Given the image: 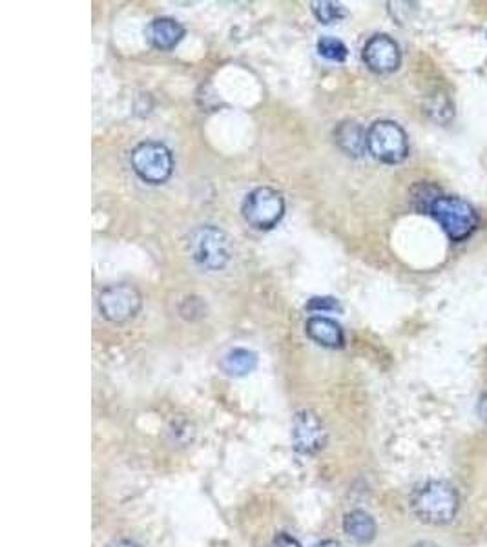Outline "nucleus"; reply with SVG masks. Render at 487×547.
Segmentation results:
<instances>
[{
	"mask_svg": "<svg viewBox=\"0 0 487 547\" xmlns=\"http://www.w3.org/2000/svg\"><path fill=\"white\" fill-rule=\"evenodd\" d=\"M429 214L438 221L451 241H465L478 227V214L462 198L436 196L429 207Z\"/></svg>",
	"mask_w": 487,
	"mask_h": 547,
	"instance_id": "2",
	"label": "nucleus"
},
{
	"mask_svg": "<svg viewBox=\"0 0 487 547\" xmlns=\"http://www.w3.org/2000/svg\"><path fill=\"white\" fill-rule=\"evenodd\" d=\"M307 310H341L338 299L334 298H312L309 303H307Z\"/></svg>",
	"mask_w": 487,
	"mask_h": 547,
	"instance_id": "17",
	"label": "nucleus"
},
{
	"mask_svg": "<svg viewBox=\"0 0 487 547\" xmlns=\"http://www.w3.org/2000/svg\"><path fill=\"white\" fill-rule=\"evenodd\" d=\"M274 547H301V545H299V542L294 536H290L287 532H279L274 538Z\"/></svg>",
	"mask_w": 487,
	"mask_h": 547,
	"instance_id": "18",
	"label": "nucleus"
},
{
	"mask_svg": "<svg viewBox=\"0 0 487 547\" xmlns=\"http://www.w3.org/2000/svg\"><path fill=\"white\" fill-rule=\"evenodd\" d=\"M327 429L312 410H299L292 420L294 449L301 454H316L327 445Z\"/></svg>",
	"mask_w": 487,
	"mask_h": 547,
	"instance_id": "8",
	"label": "nucleus"
},
{
	"mask_svg": "<svg viewBox=\"0 0 487 547\" xmlns=\"http://www.w3.org/2000/svg\"><path fill=\"white\" fill-rule=\"evenodd\" d=\"M130 161L134 172L150 185H161L168 181L174 172L172 152L156 141L137 145L130 156Z\"/></svg>",
	"mask_w": 487,
	"mask_h": 547,
	"instance_id": "5",
	"label": "nucleus"
},
{
	"mask_svg": "<svg viewBox=\"0 0 487 547\" xmlns=\"http://www.w3.org/2000/svg\"><path fill=\"white\" fill-rule=\"evenodd\" d=\"M241 212L250 227L258 230H270L285 214V199L278 190L261 187L247 196Z\"/></svg>",
	"mask_w": 487,
	"mask_h": 547,
	"instance_id": "6",
	"label": "nucleus"
},
{
	"mask_svg": "<svg viewBox=\"0 0 487 547\" xmlns=\"http://www.w3.org/2000/svg\"><path fill=\"white\" fill-rule=\"evenodd\" d=\"M143 307L141 292L128 283L110 285L99 296V309L105 319L112 323H127L134 319Z\"/></svg>",
	"mask_w": 487,
	"mask_h": 547,
	"instance_id": "7",
	"label": "nucleus"
},
{
	"mask_svg": "<svg viewBox=\"0 0 487 547\" xmlns=\"http://www.w3.org/2000/svg\"><path fill=\"white\" fill-rule=\"evenodd\" d=\"M334 141L347 156L352 157H360L367 148V134L354 121L341 123L334 132Z\"/></svg>",
	"mask_w": 487,
	"mask_h": 547,
	"instance_id": "12",
	"label": "nucleus"
},
{
	"mask_svg": "<svg viewBox=\"0 0 487 547\" xmlns=\"http://www.w3.org/2000/svg\"><path fill=\"white\" fill-rule=\"evenodd\" d=\"M108 547H141V545H137V543L132 542V540H117V542L110 543Z\"/></svg>",
	"mask_w": 487,
	"mask_h": 547,
	"instance_id": "20",
	"label": "nucleus"
},
{
	"mask_svg": "<svg viewBox=\"0 0 487 547\" xmlns=\"http://www.w3.org/2000/svg\"><path fill=\"white\" fill-rule=\"evenodd\" d=\"M305 332L312 341L327 349H340L343 347L345 341L340 323H336L330 318H321V316L310 318L305 325Z\"/></svg>",
	"mask_w": 487,
	"mask_h": 547,
	"instance_id": "11",
	"label": "nucleus"
},
{
	"mask_svg": "<svg viewBox=\"0 0 487 547\" xmlns=\"http://www.w3.org/2000/svg\"><path fill=\"white\" fill-rule=\"evenodd\" d=\"M147 35L154 48H157L161 52H168V50H174L181 43V39L185 37V28L176 19L161 17V19H156L148 26Z\"/></svg>",
	"mask_w": 487,
	"mask_h": 547,
	"instance_id": "10",
	"label": "nucleus"
},
{
	"mask_svg": "<svg viewBox=\"0 0 487 547\" xmlns=\"http://www.w3.org/2000/svg\"><path fill=\"white\" fill-rule=\"evenodd\" d=\"M367 150L385 165H398L409 154L407 134L394 121H376L367 130Z\"/></svg>",
	"mask_w": 487,
	"mask_h": 547,
	"instance_id": "4",
	"label": "nucleus"
},
{
	"mask_svg": "<svg viewBox=\"0 0 487 547\" xmlns=\"http://www.w3.org/2000/svg\"><path fill=\"white\" fill-rule=\"evenodd\" d=\"M187 250L196 265L205 270H221L232 258L228 236L216 227H198L187 238Z\"/></svg>",
	"mask_w": 487,
	"mask_h": 547,
	"instance_id": "3",
	"label": "nucleus"
},
{
	"mask_svg": "<svg viewBox=\"0 0 487 547\" xmlns=\"http://www.w3.org/2000/svg\"><path fill=\"white\" fill-rule=\"evenodd\" d=\"M258 367V356L247 349H234L221 360V369L228 376H245Z\"/></svg>",
	"mask_w": 487,
	"mask_h": 547,
	"instance_id": "14",
	"label": "nucleus"
},
{
	"mask_svg": "<svg viewBox=\"0 0 487 547\" xmlns=\"http://www.w3.org/2000/svg\"><path fill=\"white\" fill-rule=\"evenodd\" d=\"M363 61L374 74H392L401 63V54L392 37L380 34L367 41Z\"/></svg>",
	"mask_w": 487,
	"mask_h": 547,
	"instance_id": "9",
	"label": "nucleus"
},
{
	"mask_svg": "<svg viewBox=\"0 0 487 547\" xmlns=\"http://www.w3.org/2000/svg\"><path fill=\"white\" fill-rule=\"evenodd\" d=\"M314 547H343V545L340 542H336V540H323V542L316 543Z\"/></svg>",
	"mask_w": 487,
	"mask_h": 547,
	"instance_id": "21",
	"label": "nucleus"
},
{
	"mask_svg": "<svg viewBox=\"0 0 487 547\" xmlns=\"http://www.w3.org/2000/svg\"><path fill=\"white\" fill-rule=\"evenodd\" d=\"M478 414L482 416L483 421H487V394L482 396V400H480V403H478Z\"/></svg>",
	"mask_w": 487,
	"mask_h": 547,
	"instance_id": "19",
	"label": "nucleus"
},
{
	"mask_svg": "<svg viewBox=\"0 0 487 547\" xmlns=\"http://www.w3.org/2000/svg\"><path fill=\"white\" fill-rule=\"evenodd\" d=\"M411 507L423 523L445 525L454 520L460 507V496L451 483L434 480L427 481L412 494Z\"/></svg>",
	"mask_w": 487,
	"mask_h": 547,
	"instance_id": "1",
	"label": "nucleus"
},
{
	"mask_svg": "<svg viewBox=\"0 0 487 547\" xmlns=\"http://www.w3.org/2000/svg\"><path fill=\"white\" fill-rule=\"evenodd\" d=\"M318 54L329 61L334 63H343L347 59V46L334 37H321L318 41Z\"/></svg>",
	"mask_w": 487,
	"mask_h": 547,
	"instance_id": "15",
	"label": "nucleus"
},
{
	"mask_svg": "<svg viewBox=\"0 0 487 547\" xmlns=\"http://www.w3.org/2000/svg\"><path fill=\"white\" fill-rule=\"evenodd\" d=\"M312 14L321 25H332L345 17V10L340 5L327 3V0H323V3H312Z\"/></svg>",
	"mask_w": 487,
	"mask_h": 547,
	"instance_id": "16",
	"label": "nucleus"
},
{
	"mask_svg": "<svg viewBox=\"0 0 487 547\" xmlns=\"http://www.w3.org/2000/svg\"><path fill=\"white\" fill-rule=\"evenodd\" d=\"M343 531L358 543H369L376 536V522L365 511H350L343 518Z\"/></svg>",
	"mask_w": 487,
	"mask_h": 547,
	"instance_id": "13",
	"label": "nucleus"
}]
</instances>
